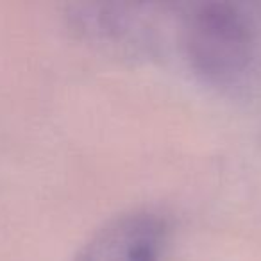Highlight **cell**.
Returning a JSON list of instances; mask_svg holds the SVG:
<instances>
[{
    "label": "cell",
    "mask_w": 261,
    "mask_h": 261,
    "mask_svg": "<svg viewBox=\"0 0 261 261\" xmlns=\"http://www.w3.org/2000/svg\"><path fill=\"white\" fill-rule=\"evenodd\" d=\"M185 48L193 70L222 88L243 86L261 56V23L250 8L207 2L186 15Z\"/></svg>",
    "instance_id": "cell-1"
},
{
    "label": "cell",
    "mask_w": 261,
    "mask_h": 261,
    "mask_svg": "<svg viewBox=\"0 0 261 261\" xmlns=\"http://www.w3.org/2000/svg\"><path fill=\"white\" fill-rule=\"evenodd\" d=\"M168 225L149 210L123 213L106 222L73 261H161Z\"/></svg>",
    "instance_id": "cell-2"
}]
</instances>
